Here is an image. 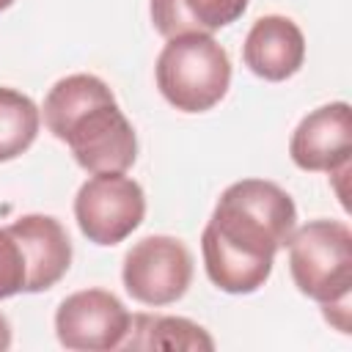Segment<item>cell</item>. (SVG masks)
<instances>
[{
	"mask_svg": "<svg viewBox=\"0 0 352 352\" xmlns=\"http://www.w3.org/2000/svg\"><path fill=\"white\" fill-rule=\"evenodd\" d=\"M297 223L292 195L267 179H242L223 190L201 234L209 280L228 294H253L272 272Z\"/></svg>",
	"mask_w": 352,
	"mask_h": 352,
	"instance_id": "6da1fadb",
	"label": "cell"
},
{
	"mask_svg": "<svg viewBox=\"0 0 352 352\" xmlns=\"http://www.w3.org/2000/svg\"><path fill=\"white\" fill-rule=\"evenodd\" d=\"M44 124L88 173H124L138 157L135 129L96 74L60 77L44 99Z\"/></svg>",
	"mask_w": 352,
	"mask_h": 352,
	"instance_id": "7a4b0ae2",
	"label": "cell"
},
{
	"mask_svg": "<svg viewBox=\"0 0 352 352\" xmlns=\"http://www.w3.org/2000/svg\"><path fill=\"white\" fill-rule=\"evenodd\" d=\"M289 272L294 286L324 308L341 333H349L352 292V231L341 220H311L292 231Z\"/></svg>",
	"mask_w": 352,
	"mask_h": 352,
	"instance_id": "3957f363",
	"label": "cell"
},
{
	"mask_svg": "<svg viewBox=\"0 0 352 352\" xmlns=\"http://www.w3.org/2000/svg\"><path fill=\"white\" fill-rule=\"evenodd\" d=\"M154 74L168 104L182 113H206L228 94L231 60L209 33H184L168 38Z\"/></svg>",
	"mask_w": 352,
	"mask_h": 352,
	"instance_id": "277c9868",
	"label": "cell"
},
{
	"mask_svg": "<svg viewBox=\"0 0 352 352\" xmlns=\"http://www.w3.org/2000/svg\"><path fill=\"white\" fill-rule=\"evenodd\" d=\"M146 214L143 187L124 173H94L74 195V220L94 245L124 242Z\"/></svg>",
	"mask_w": 352,
	"mask_h": 352,
	"instance_id": "5b68a950",
	"label": "cell"
},
{
	"mask_svg": "<svg viewBox=\"0 0 352 352\" xmlns=\"http://www.w3.org/2000/svg\"><path fill=\"white\" fill-rule=\"evenodd\" d=\"M124 289L143 305H170L184 297L192 280L187 245L168 234L143 236L129 248L121 267Z\"/></svg>",
	"mask_w": 352,
	"mask_h": 352,
	"instance_id": "8992f818",
	"label": "cell"
},
{
	"mask_svg": "<svg viewBox=\"0 0 352 352\" xmlns=\"http://www.w3.org/2000/svg\"><path fill=\"white\" fill-rule=\"evenodd\" d=\"M129 330V311L107 289L69 294L55 311V336L74 352L118 349Z\"/></svg>",
	"mask_w": 352,
	"mask_h": 352,
	"instance_id": "52a82bcc",
	"label": "cell"
},
{
	"mask_svg": "<svg viewBox=\"0 0 352 352\" xmlns=\"http://www.w3.org/2000/svg\"><path fill=\"white\" fill-rule=\"evenodd\" d=\"M289 154L300 170L338 173L349 168L352 110L346 102H330L311 110L292 132Z\"/></svg>",
	"mask_w": 352,
	"mask_h": 352,
	"instance_id": "ba28073f",
	"label": "cell"
},
{
	"mask_svg": "<svg viewBox=\"0 0 352 352\" xmlns=\"http://www.w3.org/2000/svg\"><path fill=\"white\" fill-rule=\"evenodd\" d=\"M245 66L270 82L289 80L300 72L305 60V36L294 19L280 14H267L253 22L242 44Z\"/></svg>",
	"mask_w": 352,
	"mask_h": 352,
	"instance_id": "9c48e42d",
	"label": "cell"
},
{
	"mask_svg": "<svg viewBox=\"0 0 352 352\" xmlns=\"http://www.w3.org/2000/svg\"><path fill=\"white\" fill-rule=\"evenodd\" d=\"M28 256V294L52 289L72 264V242L52 214H22L11 223Z\"/></svg>",
	"mask_w": 352,
	"mask_h": 352,
	"instance_id": "30bf717a",
	"label": "cell"
},
{
	"mask_svg": "<svg viewBox=\"0 0 352 352\" xmlns=\"http://www.w3.org/2000/svg\"><path fill=\"white\" fill-rule=\"evenodd\" d=\"M248 0H151V22L160 36L173 38L184 33H214L236 22Z\"/></svg>",
	"mask_w": 352,
	"mask_h": 352,
	"instance_id": "8fae6325",
	"label": "cell"
},
{
	"mask_svg": "<svg viewBox=\"0 0 352 352\" xmlns=\"http://www.w3.org/2000/svg\"><path fill=\"white\" fill-rule=\"evenodd\" d=\"M124 349H187V352H209L214 349L212 336L184 316H162V314H132L129 330L121 344Z\"/></svg>",
	"mask_w": 352,
	"mask_h": 352,
	"instance_id": "7c38bea8",
	"label": "cell"
},
{
	"mask_svg": "<svg viewBox=\"0 0 352 352\" xmlns=\"http://www.w3.org/2000/svg\"><path fill=\"white\" fill-rule=\"evenodd\" d=\"M38 107L14 88H0V162L25 154L38 135Z\"/></svg>",
	"mask_w": 352,
	"mask_h": 352,
	"instance_id": "4fadbf2b",
	"label": "cell"
},
{
	"mask_svg": "<svg viewBox=\"0 0 352 352\" xmlns=\"http://www.w3.org/2000/svg\"><path fill=\"white\" fill-rule=\"evenodd\" d=\"M28 292V256L11 226L0 228V300Z\"/></svg>",
	"mask_w": 352,
	"mask_h": 352,
	"instance_id": "5bb4252c",
	"label": "cell"
},
{
	"mask_svg": "<svg viewBox=\"0 0 352 352\" xmlns=\"http://www.w3.org/2000/svg\"><path fill=\"white\" fill-rule=\"evenodd\" d=\"M8 346H11V324H8V319L0 314V352L8 349Z\"/></svg>",
	"mask_w": 352,
	"mask_h": 352,
	"instance_id": "9a60e30c",
	"label": "cell"
},
{
	"mask_svg": "<svg viewBox=\"0 0 352 352\" xmlns=\"http://www.w3.org/2000/svg\"><path fill=\"white\" fill-rule=\"evenodd\" d=\"M11 3H14V0H0V11H6V8L11 6Z\"/></svg>",
	"mask_w": 352,
	"mask_h": 352,
	"instance_id": "2e32d148",
	"label": "cell"
}]
</instances>
